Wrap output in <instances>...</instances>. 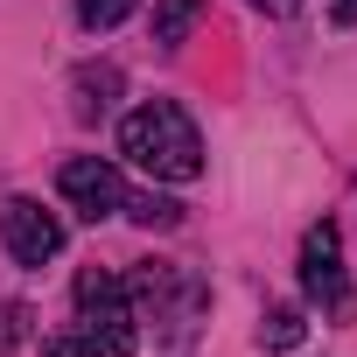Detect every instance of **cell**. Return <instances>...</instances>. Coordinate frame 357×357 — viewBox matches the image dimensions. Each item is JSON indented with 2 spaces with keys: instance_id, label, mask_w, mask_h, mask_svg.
<instances>
[{
  "instance_id": "6da1fadb",
  "label": "cell",
  "mask_w": 357,
  "mask_h": 357,
  "mask_svg": "<svg viewBox=\"0 0 357 357\" xmlns=\"http://www.w3.org/2000/svg\"><path fill=\"white\" fill-rule=\"evenodd\" d=\"M119 154L140 175H154V183H197V175H204V133H197V119L175 98L133 105L126 126H119Z\"/></svg>"
},
{
  "instance_id": "7a4b0ae2",
  "label": "cell",
  "mask_w": 357,
  "mask_h": 357,
  "mask_svg": "<svg viewBox=\"0 0 357 357\" xmlns=\"http://www.w3.org/2000/svg\"><path fill=\"white\" fill-rule=\"evenodd\" d=\"M70 301H77V336H84L91 357H133V343H140V308H133V287H126L119 273L84 266L77 287H70Z\"/></svg>"
},
{
  "instance_id": "3957f363",
  "label": "cell",
  "mask_w": 357,
  "mask_h": 357,
  "mask_svg": "<svg viewBox=\"0 0 357 357\" xmlns=\"http://www.w3.org/2000/svg\"><path fill=\"white\" fill-rule=\"evenodd\" d=\"M140 301V322H154V336L168 343V357H190V336H197V315H204V287L183 273V266H140L126 280Z\"/></svg>"
},
{
  "instance_id": "277c9868",
  "label": "cell",
  "mask_w": 357,
  "mask_h": 357,
  "mask_svg": "<svg viewBox=\"0 0 357 357\" xmlns=\"http://www.w3.org/2000/svg\"><path fill=\"white\" fill-rule=\"evenodd\" d=\"M301 294L322 308V322H350V308H357V294H350V266H343V238H336L329 218L301 231Z\"/></svg>"
},
{
  "instance_id": "5b68a950",
  "label": "cell",
  "mask_w": 357,
  "mask_h": 357,
  "mask_svg": "<svg viewBox=\"0 0 357 357\" xmlns=\"http://www.w3.org/2000/svg\"><path fill=\"white\" fill-rule=\"evenodd\" d=\"M0 245L15 266H50L63 252V218L43 211L36 197H0Z\"/></svg>"
},
{
  "instance_id": "8992f818",
  "label": "cell",
  "mask_w": 357,
  "mask_h": 357,
  "mask_svg": "<svg viewBox=\"0 0 357 357\" xmlns=\"http://www.w3.org/2000/svg\"><path fill=\"white\" fill-rule=\"evenodd\" d=\"M56 197H63L77 218L105 225V218H119V211H126V175H119L112 161H98V154H77V161H63V168H56Z\"/></svg>"
},
{
  "instance_id": "52a82bcc",
  "label": "cell",
  "mask_w": 357,
  "mask_h": 357,
  "mask_svg": "<svg viewBox=\"0 0 357 357\" xmlns=\"http://www.w3.org/2000/svg\"><path fill=\"white\" fill-rule=\"evenodd\" d=\"M119 98V70L112 63H84L77 70V119H105Z\"/></svg>"
},
{
  "instance_id": "ba28073f",
  "label": "cell",
  "mask_w": 357,
  "mask_h": 357,
  "mask_svg": "<svg viewBox=\"0 0 357 357\" xmlns=\"http://www.w3.org/2000/svg\"><path fill=\"white\" fill-rule=\"evenodd\" d=\"M197 15H204V0H154V43L161 50H183L190 29H197Z\"/></svg>"
},
{
  "instance_id": "9c48e42d",
  "label": "cell",
  "mask_w": 357,
  "mask_h": 357,
  "mask_svg": "<svg viewBox=\"0 0 357 357\" xmlns=\"http://www.w3.org/2000/svg\"><path fill=\"white\" fill-rule=\"evenodd\" d=\"M301 336H308V322H301L294 301H273V308L259 315V343H266V350H294Z\"/></svg>"
},
{
  "instance_id": "30bf717a",
  "label": "cell",
  "mask_w": 357,
  "mask_h": 357,
  "mask_svg": "<svg viewBox=\"0 0 357 357\" xmlns=\"http://www.w3.org/2000/svg\"><path fill=\"white\" fill-rule=\"evenodd\" d=\"M119 218H133V225H154V231H175V225H183V204H175V197H154V190H126V211Z\"/></svg>"
},
{
  "instance_id": "8fae6325",
  "label": "cell",
  "mask_w": 357,
  "mask_h": 357,
  "mask_svg": "<svg viewBox=\"0 0 357 357\" xmlns=\"http://www.w3.org/2000/svg\"><path fill=\"white\" fill-rule=\"evenodd\" d=\"M133 8H140V0H77V22H84L91 36H105V29H119Z\"/></svg>"
},
{
  "instance_id": "7c38bea8",
  "label": "cell",
  "mask_w": 357,
  "mask_h": 357,
  "mask_svg": "<svg viewBox=\"0 0 357 357\" xmlns=\"http://www.w3.org/2000/svg\"><path fill=\"white\" fill-rule=\"evenodd\" d=\"M22 336H29V308L22 301H0V357H15Z\"/></svg>"
},
{
  "instance_id": "4fadbf2b",
  "label": "cell",
  "mask_w": 357,
  "mask_h": 357,
  "mask_svg": "<svg viewBox=\"0 0 357 357\" xmlns=\"http://www.w3.org/2000/svg\"><path fill=\"white\" fill-rule=\"evenodd\" d=\"M43 357H91V350H84V336L70 329V336H50V343H43Z\"/></svg>"
},
{
  "instance_id": "5bb4252c",
  "label": "cell",
  "mask_w": 357,
  "mask_h": 357,
  "mask_svg": "<svg viewBox=\"0 0 357 357\" xmlns=\"http://www.w3.org/2000/svg\"><path fill=\"white\" fill-rule=\"evenodd\" d=\"M329 22L336 29H357V0H329Z\"/></svg>"
},
{
  "instance_id": "9a60e30c",
  "label": "cell",
  "mask_w": 357,
  "mask_h": 357,
  "mask_svg": "<svg viewBox=\"0 0 357 357\" xmlns=\"http://www.w3.org/2000/svg\"><path fill=\"white\" fill-rule=\"evenodd\" d=\"M245 8H259V15H294L301 0H245Z\"/></svg>"
}]
</instances>
